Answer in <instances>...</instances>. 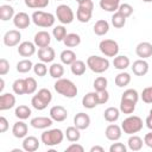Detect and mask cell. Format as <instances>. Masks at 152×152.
I'll return each mask as SVG.
<instances>
[{"mask_svg":"<svg viewBox=\"0 0 152 152\" xmlns=\"http://www.w3.org/2000/svg\"><path fill=\"white\" fill-rule=\"evenodd\" d=\"M120 4V0H100V7L106 12H116Z\"/></svg>","mask_w":152,"mask_h":152,"instance_id":"4dcf8cb0","label":"cell"},{"mask_svg":"<svg viewBox=\"0 0 152 152\" xmlns=\"http://www.w3.org/2000/svg\"><path fill=\"white\" fill-rule=\"evenodd\" d=\"M56 18L62 25H68L71 24L75 19L74 11L71 10L70 6L68 5H59L56 8Z\"/></svg>","mask_w":152,"mask_h":152,"instance_id":"ba28073f","label":"cell"},{"mask_svg":"<svg viewBox=\"0 0 152 152\" xmlns=\"http://www.w3.org/2000/svg\"><path fill=\"white\" fill-rule=\"evenodd\" d=\"M10 125H8V121L5 116H0V132L1 133H5L7 129H8Z\"/></svg>","mask_w":152,"mask_h":152,"instance_id":"11a10c76","label":"cell"},{"mask_svg":"<svg viewBox=\"0 0 152 152\" xmlns=\"http://www.w3.org/2000/svg\"><path fill=\"white\" fill-rule=\"evenodd\" d=\"M53 88L58 94H61V95H63L64 97H68V99L75 97L78 93V89H77L76 84L71 80L63 78V77L56 80V82L53 84Z\"/></svg>","mask_w":152,"mask_h":152,"instance_id":"6da1fadb","label":"cell"},{"mask_svg":"<svg viewBox=\"0 0 152 152\" xmlns=\"http://www.w3.org/2000/svg\"><path fill=\"white\" fill-rule=\"evenodd\" d=\"M59 58H61V62L65 65H71L75 61H76V53L70 50V49H66V50H63L59 55Z\"/></svg>","mask_w":152,"mask_h":152,"instance_id":"836d02e7","label":"cell"},{"mask_svg":"<svg viewBox=\"0 0 152 152\" xmlns=\"http://www.w3.org/2000/svg\"><path fill=\"white\" fill-rule=\"evenodd\" d=\"M84 1H88V0H76L77 4H81V2H84Z\"/></svg>","mask_w":152,"mask_h":152,"instance_id":"94428289","label":"cell"},{"mask_svg":"<svg viewBox=\"0 0 152 152\" xmlns=\"http://www.w3.org/2000/svg\"><path fill=\"white\" fill-rule=\"evenodd\" d=\"M127 147L122 142H114L109 147V152H126Z\"/></svg>","mask_w":152,"mask_h":152,"instance_id":"f5cc1de1","label":"cell"},{"mask_svg":"<svg viewBox=\"0 0 152 152\" xmlns=\"http://www.w3.org/2000/svg\"><path fill=\"white\" fill-rule=\"evenodd\" d=\"M141 1H142V2H146V4H147V2H152V0H141Z\"/></svg>","mask_w":152,"mask_h":152,"instance_id":"6125c7cd","label":"cell"},{"mask_svg":"<svg viewBox=\"0 0 152 152\" xmlns=\"http://www.w3.org/2000/svg\"><path fill=\"white\" fill-rule=\"evenodd\" d=\"M53 124V120L49 116H37V118H33L31 119L30 121V125L33 127V128H37V129H45V128H49L51 127Z\"/></svg>","mask_w":152,"mask_h":152,"instance_id":"9a60e30c","label":"cell"},{"mask_svg":"<svg viewBox=\"0 0 152 152\" xmlns=\"http://www.w3.org/2000/svg\"><path fill=\"white\" fill-rule=\"evenodd\" d=\"M93 10H94V4L91 0L84 1L78 4L77 11H76V18L80 23H88L91 19L93 15Z\"/></svg>","mask_w":152,"mask_h":152,"instance_id":"52a82bcc","label":"cell"},{"mask_svg":"<svg viewBox=\"0 0 152 152\" xmlns=\"http://www.w3.org/2000/svg\"><path fill=\"white\" fill-rule=\"evenodd\" d=\"M115 84H116V87H119V88H124V87H126V86H128L129 84V82H131V75L128 74V72H126V71H121V72H119L116 76H115Z\"/></svg>","mask_w":152,"mask_h":152,"instance_id":"8d00e7d4","label":"cell"},{"mask_svg":"<svg viewBox=\"0 0 152 152\" xmlns=\"http://www.w3.org/2000/svg\"><path fill=\"white\" fill-rule=\"evenodd\" d=\"M15 104V96L12 93H2L0 95V110H8Z\"/></svg>","mask_w":152,"mask_h":152,"instance_id":"d6986e66","label":"cell"},{"mask_svg":"<svg viewBox=\"0 0 152 152\" xmlns=\"http://www.w3.org/2000/svg\"><path fill=\"white\" fill-rule=\"evenodd\" d=\"M112 20V25L115 27V28H121V27H124L125 26V24H126V17H124L120 12H114V14L112 15V18H110Z\"/></svg>","mask_w":152,"mask_h":152,"instance_id":"60d3db41","label":"cell"},{"mask_svg":"<svg viewBox=\"0 0 152 152\" xmlns=\"http://www.w3.org/2000/svg\"><path fill=\"white\" fill-rule=\"evenodd\" d=\"M81 129H78L76 126H69L66 127L64 134H65V138L68 141L70 142H77L80 139H81V133H80Z\"/></svg>","mask_w":152,"mask_h":152,"instance_id":"4316f807","label":"cell"},{"mask_svg":"<svg viewBox=\"0 0 152 152\" xmlns=\"http://www.w3.org/2000/svg\"><path fill=\"white\" fill-rule=\"evenodd\" d=\"M109 61L106 57H100V56H89L87 58V66L95 74H102L108 70L109 68Z\"/></svg>","mask_w":152,"mask_h":152,"instance_id":"8992f818","label":"cell"},{"mask_svg":"<svg viewBox=\"0 0 152 152\" xmlns=\"http://www.w3.org/2000/svg\"><path fill=\"white\" fill-rule=\"evenodd\" d=\"M90 152H104V148L102 146H99V145H95L93 147H90Z\"/></svg>","mask_w":152,"mask_h":152,"instance_id":"680465c9","label":"cell"},{"mask_svg":"<svg viewBox=\"0 0 152 152\" xmlns=\"http://www.w3.org/2000/svg\"><path fill=\"white\" fill-rule=\"evenodd\" d=\"M97 99H99V104H104L108 102L109 100V93L107 89L104 90H101V91H97Z\"/></svg>","mask_w":152,"mask_h":152,"instance_id":"f907efd6","label":"cell"},{"mask_svg":"<svg viewBox=\"0 0 152 152\" xmlns=\"http://www.w3.org/2000/svg\"><path fill=\"white\" fill-rule=\"evenodd\" d=\"M107 86H108V80L103 76H99L95 78L94 83H93V87L95 89V91H101V90H104L107 89Z\"/></svg>","mask_w":152,"mask_h":152,"instance_id":"f6af8a7d","label":"cell"},{"mask_svg":"<svg viewBox=\"0 0 152 152\" xmlns=\"http://www.w3.org/2000/svg\"><path fill=\"white\" fill-rule=\"evenodd\" d=\"M13 93L17 95H24L26 94V81L25 78H17L12 84Z\"/></svg>","mask_w":152,"mask_h":152,"instance_id":"74e56055","label":"cell"},{"mask_svg":"<svg viewBox=\"0 0 152 152\" xmlns=\"http://www.w3.org/2000/svg\"><path fill=\"white\" fill-rule=\"evenodd\" d=\"M5 1H10L11 2V1H14V0H5Z\"/></svg>","mask_w":152,"mask_h":152,"instance_id":"e7e4bbea","label":"cell"},{"mask_svg":"<svg viewBox=\"0 0 152 152\" xmlns=\"http://www.w3.org/2000/svg\"><path fill=\"white\" fill-rule=\"evenodd\" d=\"M74 126H76L81 131L87 129L90 126V116L87 113H83V112L77 113L74 116Z\"/></svg>","mask_w":152,"mask_h":152,"instance_id":"2e32d148","label":"cell"},{"mask_svg":"<svg viewBox=\"0 0 152 152\" xmlns=\"http://www.w3.org/2000/svg\"><path fill=\"white\" fill-rule=\"evenodd\" d=\"M33 65L34 64L30 59H27V58L21 59L17 63V71L20 72V74H26V72H28L30 70L33 69Z\"/></svg>","mask_w":152,"mask_h":152,"instance_id":"ab89813d","label":"cell"},{"mask_svg":"<svg viewBox=\"0 0 152 152\" xmlns=\"http://www.w3.org/2000/svg\"><path fill=\"white\" fill-rule=\"evenodd\" d=\"M140 97L142 100V102L145 103H152V87H146L145 89H142Z\"/></svg>","mask_w":152,"mask_h":152,"instance_id":"681fc988","label":"cell"},{"mask_svg":"<svg viewBox=\"0 0 152 152\" xmlns=\"http://www.w3.org/2000/svg\"><path fill=\"white\" fill-rule=\"evenodd\" d=\"M120 109L116 108V107H108L107 109H104L103 112V118L106 121L108 122H115L119 120V116H120Z\"/></svg>","mask_w":152,"mask_h":152,"instance_id":"83f0119b","label":"cell"},{"mask_svg":"<svg viewBox=\"0 0 152 152\" xmlns=\"http://www.w3.org/2000/svg\"><path fill=\"white\" fill-rule=\"evenodd\" d=\"M99 49L106 57H113V58L115 56H118L119 50H120L118 42H115L113 39H103V40H101L100 44H99Z\"/></svg>","mask_w":152,"mask_h":152,"instance_id":"9c48e42d","label":"cell"},{"mask_svg":"<svg viewBox=\"0 0 152 152\" xmlns=\"http://www.w3.org/2000/svg\"><path fill=\"white\" fill-rule=\"evenodd\" d=\"M65 151H68V152H83L84 147L82 145L77 144V142H71V145H69L65 148Z\"/></svg>","mask_w":152,"mask_h":152,"instance_id":"db71d44e","label":"cell"},{"mask_svg":"<svg viewBox=\"0 0 152 152\" xmlns=\"http://www.w3.org/2000/svg\"><path fill=\"white\" fill-rule=\"evenodd\" d=\"M56 57V53H55V50L50 46H45V48H39L38 49V58L40 62H44V63H51L53 62Z\"/></svg>","mask_w":152,"mask_h":152,"instance_id":"44dd1931","label":"cell"},{"mask_svg":"<svg viewBox=\"0 0 152 152\" xmlns=\"http://www.w3.org/2000/svg\"><path fill=\"white\" fill-rule=\"evenodd\" d=\"M33 72H34V75H37V76H39V77H43V76H45L46 74H48V66H46V63H44V62H39V63H36L34 65H33Z\"/></svg>","mask_w":152,"mask_h":152,"instance_id":"bcb514c9","label":"cell"},{"mask_svg":"<svg viewBox=\"0 0 152 152\" xmlns=\"http://www.w3.org/2000/svg\"><path fill=\"white\" fill-rule=\"evenodd\" d=\"M142 145H144L142 139L135 134H131V137L127 140V146L131 151H140L142 148Z\"/></svg>","mask_w":152,"mask_h":152,"instance_id":"f1b7e54d","label":"cell"},{"mask_svg":"<svg viewBox=\"0 0 152 152\" xmlns=\"http://www.w3.org/2000/svg\"><path fill=\"white\" fill-rule=\"evenodd\" d=\"M56 1H61V0H56Z\"/></svg>","mask_w":152,"mask_h":152,"instance_id":"03108f58","label":"cell"},{"mask_svg":"<svg viewBox=\"0 0 152 152\" xmlns=\"http://www.w3.org/2000/svg\"><path fill=\"white\" fill-rule=\"evenodd\" d=\"M31 114H32V110L26 104H19L14 110V115L19 120H26V119H28L31 116Z\"/></svg>","mask_w":152,"mask_h":152,"instance_id":"d6a6232c","label":"cell"},{"mask_svg":"<svg viewBox=\"0 0 152 152\" xmlns=\"http://www.w3.org/2000/svg\"><path fill=\"white\" fill-rule=\"evenodd\" d=\"M142 126H144L142 119L137 115H129L121 122V128H122L124 133H126L128 135L140 132L142 129Z\"/></svg>","mask_w":152,"mask_h":152,"instance_id":"5b68a950","label":"cell"},{"mask_svg":"<svg viewBox=\"0 0 152 152\" xmlns=\"http://www.w3.org/2000/svg\"><path fill=\"white\" fill-rule=\"evenodd\" d=\"M33 43L36 44V46L38 48H45L49 46L51 43V36L48 31H38L34 34L33 38Z\"/></svg>","mask_w":152,"mask_h":152,"instance_id":"e0dca14e","label":"cell"},{"mask_svg":"<svg viewBox=\"0 0 152 152\" xmlns=\"http://www.w3.org/2000/svg\"><path fill=\"white\" fill-rule=\"evenodd\" d=\"M18 53L21 57H31L36 53V44L28 40L21 42L18 45Z\"/></svg>","mask_w":152,"mask_h":152,"instance_id":"5bb4252c","label":"cell"},{"mask_svg":"<svg viewBox=\"0 0 152 152\" xmlns=\"http://www.w3.org/2000/svg\"><path fill=\"white\" fill-rule=\"evenodd\" d=\"M39 148V140L33 135H26L23 140V150L26 152H34Z\"/></svg>","mask_w":152,"mask_h":152,"instance_id":"603a6c76","label":"cell"},{"mask_svg":"<svg viewBox=\"0 0 152 152\" xmlns=\"http://www.w3.org/2000/svg\"><path fill=\"white\" fill-rule=\"evenodd\" d=\"M8 71H10V62L6 58H1L0 59V75L5 76Z\"/></svg>","mask_w":152,"mask_h":152,"instance_id":"816d5d0a","label":"cell"},{"mask_svg":"<svg viewBox=\"0 0 152 152\" xmlns=\"http://www.w3.org/2000/svg\"><path fill=\"white\" fill-rule=\"evenodd\" d=\"M49 74L55 80L62 78V76L64 75V66L61 63H52L49 66Z\"/></svg>","mask_w":152,"mask_h":152,"instance_id":"d590c367","label":"cell"},{"mask_svg":"<svg viewBox=\"0 0 152 152\" xmlns=\"http://www.w3.org/2000/svg\"><path fill=\"white\" fill-rule=\"evenodd\" d=\"M144 144L146 146H148L150 148H152V131L145 134V137H144Z\"/></svg>","mask_w":152,"mask_h":152,"instance_id":"9f6ffc18","label":"cell"},{"mask_svg":"<svg viewBox=\"0 0 152 152\" xmlns=\"http://www.w3.org/2000/svg\"><path fill=\"white\" fill-rule=\"evenodd\" d=\"M0 82H1V86H0V91L2 93V90H4V88H5V81H4V78H1V80H0Z\"/></svg>","mask_w":152,"mask_h":152,"instance_id":"91938a15","label":"cell"},{"mask_svg":"<svg viewBox=\"0 0 152 152\" xmlns=\"http://www.w3.org/2000/svg\"><path fill=\"white\" fill-rule=\"evenodd\" d=\"M31 21H32V18L25 12H18L13 18V24L17 28H26L30 26Z\"/></svg>","mask_w":152,"mask_h":152,"instance_id":"4fadbf2b","label":"cell"},{"mask_svg":"<svg viewBox=\"0 0 152 152\" xmlns=\"http://www.w3.org/2000/svg\"><path fill=\"white\" fill-rule=\"evenodd\" d=\"M145 124H146V127H147L150 131H152V115H148V116L146 118Z\"/></svg>","mask_w":152,"mask_h":152,"instance_id":"6f0895ef","label":"cell"},{"mask_svg":"<svg viewBox=\"0 0 152 152\" xmlns=\"http://www.w3.org/2000/svg\"><path fill=\"white\" fill-rule=\"evenodd\" d=\"M66 28L63 25H57L52 28V36L57 42H63V39L66 36Z\"/></svg>","mask_w":152,"mask_h":152,"instance_id":"7bdbcfd3","label":"cell"},{"mask_svg":"<svg viewBox=\"0 0 152 152\" xmlns=\"http://www.w3.org/2000/svg\"><path fill=\"white\" fill-rule=\"evenodd\" d=\"M82 106L87 109H93L96 106H99V99H97V91H89L82 97Z\"/></svg>","mask_w":152,"mask_h":152,"instance_id":"7402d4cb","label":"cell"},{"mask_svg":"<svg viewBox=\"0 0 152 152\" xmlns=\"http://www.w3.org/2000/svg\"><path fill=\"white\" fill-rule=\"evenodd\" d=\"M148 115H152V108L150 109V114H148Z\"/></svg>","mask_w":152,"mask_h":152,"instance_id":"be15d7a7","label":"cell"},{"mask_svg":"<svg viewBox=\"0 0 152 152\" xmlns=\"http://www.w3.org/2000/svg\"><path fill=\"white\" fill-rule=\"evenodd\" d=\"M49 114H50V118L56 122H62L68 118V110L59 104L51 107Z\"/></svg>","mask_w":152,"mask_h":152,"instance_id":"7c38bea8","label":"cell"},{"mask_svg":"<svg viewBox=\"0 0 152 152\" xmlns=\"http://www.w3.org/2000/svg\"><path fill=\"white\" fill-rule=\"evenodd\" d=\"M31 18H32V23L36 26L44 27V28H48V27L53 26L55 20H56V17L52 13L44 12V11H34L32 13Z\"/></svg>","mask_w":152,"mask_h":152,"instance_id":"277c9868","label":"cell"},{"mask_svg":"<svg viewBox=\"0 0 152 152\" xmlns=\"http://www.w3.org/2000/svg\"><path fill=\"white\" fill-rule=\"evenodd\" d=\"M104 135L110 141H118L121 138V135H122V128H121V126L112 122L110 125H108L106 127Z\"/></svg>","mask_w":152,"mask_h":152,"instance_id":"8fae6325","label":"cell"},{"mask_svg":"<svg viewBox=\"0 0 152 152\" xmlns=\"http://www.w3.org/2000/svg\"><path fill=\"white\" fill-rule=\"evenodd\" d=\"M24 2H25V5L28 8H38V10H42V8L48 7L50 0H24Z\"/></svg>","mask_w":152,"mask_h":152,"instance_id":"b9f144b4","label":"cell"},{"mask_svg":"<svg viewBox=\"0 0 152 152\" xmlns=\"http://www.w3.org/2000/svg\"><path fill=\"white\" fill-rule=\"evenodd\" d=\"M20 40H21V33L18 30H8L4 34V38H2L4 44L8 48H13V46L19 45Z\"/></svg>","mask_w":152,"mask_h":152,"instance_id":"30bf717a","label":"cell"},{"mask_svg":"<svg viewBox=\"0 0 152 152\" xmlns=\"http://www.w3.org/2000/svg\"><path fill=\"white\" fill-rule=\"evenodd\" d=\"M15 15L14 8L11 5H1L0 6V19L2 21H8L13 19Z\"/></svg>","mask_w":152,"mask_h":152,"instance_id":"f546056e","label":"cell"},{"mask_svg":"<svg viewBox=\"0 0 152 152\" xmlns=\"http://www.w3.org/2000/svg\"><path fill=\"white\" fill-rule=\"evenodd\" d=\"M87 63H84L83 61H80V59H76L71 65H70V70L71 72L75 75V76H82L86 70H87Z\"/></svg>","mask_w":152,"mask_h":152,"instance_id":"e575fe53","label":"cell"},{"mask_svg":"<svg viewBox=\"0 0 152 152\" xmlns=\"http://www.w3.org/2000/svg\"><path fill=\"white\" fill-rule=\"evenodd\" d=\"M113 65L118 70H125L131 65V61L125 55H118L113 58Z\"/></svg>","mask_w":152,"mask_h":152,"instance_id":"d4e9b609","label":"cell"},{"mask_svg":"<svg viewBox=\"0 0 152 152\" xmlns=\"http://www.w3.org/2000/svg\"><path fill=\"white\" fill-rule=\"evenodd\" d=\"M135 104H137L135 102H132V101L121 99L120 100V107H119V109L124 114H132L135 110Z\"/></svg>","mask_w":152,"mask_h":152,"instance_id":"f35d334b","label":"cell"},{"mask_svg":"<svg viewBox=\"0 0 152 152\" xmlns=\"http://www.w3.org/2000/svg\"><path fill=\"white\" fill-rule=\"evenodd\" d=\"M51 101H52V93L48 88H42L38 90L36 95L32 96L31 104L37 110H44L48 107V104H50Z\"/></svg>","mask_w":152,"mask_h":152,"instance_id":"7a4b0ae2","label":"cell"},{"mask_svg":"<svg viewBox=\"0 0 152 152\" xmlns=\"http://www.w3.org/2000/svg\"><path fill=\"white\" fill-rule=\"evenodd\" d=\"M148 63L145 59H137L133 62L131 69L135 76H145L148 72Z\"/></svg>","mask_w":152,"mask_h":152,"instance_id":"ac0fdd59","label":"cell"},{"mask_svg":"<svg viewBox=\"0 0 152 152\" xmlns=\"http://www.w3.org/2000/svg\"><path fill=\"white\" fill-rule=\"evenodd\" d=\"M135 53L141 59H146L152 56V44L148 42H141L135 48Z\"/></svg>","mask_w":152,"mask_h":152,"instance_id":"ffe728a7","label":"cell"},{"mask_svg":"<svg viewBox=\"0 0 152 152\" xmlns=\"http://www.w3.org/2000/svg\"><path fill=\"white\" fill-rule=\"evenodd\" d=\"M118 12H120L124 17L128 18V17H131V15L133 14V7H132L129 4L124 2V4H120V6H119V8H118Z\"/></svg>","mask_w":152,"mask_h":152,"instance_id":"c3c4849f","label":"cell"},{"mask_svg":"<svg viewBox=\"0 0 152 152\" xmlns=\"http://www.w3.org/2000/svg\"><path fill=\"white\" fill-rule=\"evenodd\" d=\"M27 132H28V127H27V125H26L23 120L17 121V122L13 125V127H12V133H13V135H14L15 138H18V139L25 138V137L27 135Z\"/></svg>","mask_w":152,"mask_h":152,"instance_id":"cb8c5ba5","label":"cell"},{"mask_svg":"<svg viewBox=\"0 0 152 152\" xmlns=\"http://www.w3.org/2000/svg\"><path fill=\"white\" fill-rule=\"evenodd\" d=\"M25 81H26V94L31 95V94L36 93L37 86H38L37 84V81L33 77H26Z\"/></svg>","mask_w":152,"mask_h":152,"instance_id":"7dc6e473","label":"cell"},{"mask_svg":"<svg viewBox=\"0 0 152 152\" xmlns=\"http://www.w3.org/2000/svg\"><path fill=\"white\" fill-rule=\"evenodd\" d=\"M63 43L66 48H76L81 44V37L77 33H68L63 39Z\"/></svg>","mask_w":152,"mask_h":152,"instance_id":"1f68e13d","label":"cell"},{"mask_svg":"<svg viewBox=\"0 0 152 152\" xmlns=\"http://www.w3.org/2000/svg\"><path fill=\"white\" fill-rule=\"evenodd\" d=\"M93 30H94V33L96 36H104L109 31V23L104 19H100L94 24Z\"/></svg>","mask_w":152,"mask_h":152,"instance_id":"484cf974","label":"cell"},{"mask_svg":"<svg viewBox=\"0 0 152 152\" xmlns=\"http://www.w3.org/2000/svg\"><path fill=\"white\" fill-rule=\"evenodd\" d=\"M121 99L138 103V101H139V93H138L135 89H132V88H131V89H126V90L122 93Z\"/></svg>","mask_w":152,"mask_h":152,"instance_id":"ee69618b","label":"cell"},{"mask_svg":"<svg viewBox=\"0 0 152 152\" xmlns=\"http://www.w3.org/2000/svg\"><path fill=\"white\" fill-rule=\"evenodd\" d=\"M64 137L65 134L63 133L62 129L52 128V129L44 131L40 135V140L45 146H57L63 141Z\"/></svg>","mask_w":152,"mask_h":152,"instance_id":"3957f363","label":"cell"}]
</instances>
